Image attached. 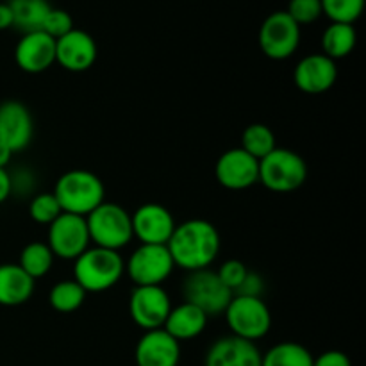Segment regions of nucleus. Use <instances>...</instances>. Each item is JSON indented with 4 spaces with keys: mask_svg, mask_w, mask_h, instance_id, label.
Listing matches in <instances>:
<instances>
[{
    "mask_svg": "<svg viewBox=\"0 0 366 366\" xmlns=\"http://www.w3.org/2000/svg\"><path fill=\"white\" fill-rule=\"evenodd\" d=\"M220 232L204 218H192L175 225L167 243L175 267L186 272L209 268L220 254Z\"/></svg>",
    "mask_w": 366,
    "mask_h": 366,
    "instance_id": "nucleus-1",
    "label": "nucleus"
},
{
    "mask_svg": "<svg viewBox=\"0 0 366 366\" xmlns=\"http://www.w3.org/2000/svg\"><path fill=\"white\" fill-rule=\"evenodd\" d=\"M54 197L63 213L88 217L93 209L106 202V188L97 174L82 168L68 170L57 179Z\"/></svg>",
    "mask_w": 366,
    "mask_h": 366,
    "instance_id": "nucleus-2",
    "label": "nucleus"
},
{
    "mask_svg": "<svg viewBox=\"0 0 366 366\" xmlns=\"http://www.w3.org/2000/svg\"><path fill=\"white\" fill-rule=\"evenodd\" d=\"M125 274L120 252L102 247H89L74 261V281L86 293H104L118 285Z\"/></svg>",
    "mask_w": 366,
    "mask_h": 366,
    "instance_id": "nucleus-3",
    "label": "nucleus"
},
{
    "mask_svg": "<svg viewBox=\"0 0 366 366\" xmlns=\"http://www.w3.org/2000/svg\"><path fill=\"white\" fill-rule=\"evenodd\" d=\"M92 243L120 252L134 239L131 213L117 202H102L86 217Z\"/></svg>",
    "mask_w": 366,
    "mask_h": 366,
    "instance_id": "nucleus-4",
    "label": "nucleus"
},
{
    "mask_svg": "<svg viewBox=\"0 0 366 366\" xmlns=\"http://www.w3.org/2000/svg\"><path fill=\"white\" fill-rule=\"evenodd\" d=\"M307 163L292 149H274L259 159V182L274 193H292L306 182Z\"/></svg>",
    "mask_w": 366,
    "mask_h": 366,
    "instance_id": "nucleus-5",
    "label": "nucleus"
},
{
    "mask_svg": "<svg viewBox=\"0 0 366 366\" xmlns=\"http://www.w3.org/2000/svg\"><path fill=\"white\" fill-rule=\"evenodd\" d=\"M224 317L231 335L247 342L256 343L272 329L270 307L267 306L263 297L232 295Z\"/></svg>",
    "mask_w": 366,
    "mask_h": 366,
    "instance_id": "nucleus-6",
    "label": "nucleus"
},
{
    "mask_svg": "<svg viewBox=\"0 0 366 366\" xmlns=\"http://www.w3.org/2000/svg\"><path fill=\"white\" fill-rule=\"evenodd\" d=\"M182 295L186 302L202 310L207 317H220L232 299V292L220 281L217 270L188 272L182 285Z\"/></svg>",
    "mask_w": 366,
    "mask_h": 366,
    "instance_id": "nucleus-7",
    "label": "nucleus"
},
{
    "mask_svg": "<svg viewBox=\"0 0 366 366\" xmlns=\"http://www.w3.org/2000/svg\"><path fill=\"white\" fill-rule=\"evenodd\" d=\"M175 263L167 245H143L125 261V274L136 286H163L174 274Z\"/></svg>",
    "mask_w": 366,
    "mask_h": 366,
    "instance_id": "nucleus-8",
    "label": "nucleus"
},
{
    "mask_svg": "<svg viewBox=\"0 0 366 366\" xmlns=\"http://www.w3.org/2000/svg\"><path fill=\"white\" fill-rule=\"evenodd\" d=\"M259 49L268 59H290L299 50L300 27L288 16L286 11H275L268 14L257 34Z\"/></svg>",
    "mask_w": 366,
    "mask_h": 366,
    "instance_id": "nucleus-9",
    "label": "nucleus"
},
{
    "mask_svg": "<svg viewBox=\"0 0 366 366\" xmlns=\"http://www.w3.org/2000/svg\"><path fill=\"white\" fill-rule=\"evenodd\" d=\"M89 232L86 217L61 213L46 232V245L52 250L54 257L64 261H75L84 250L89 249Z\"/></svg>",
    "mask_w": 366,
    "mask_h": 366,
    "instance_id": "nucleus-10",
    "label": "nucleus"
},
{
    "mask_svg": "<svg viewBox=\"0 0 366 366\" xmlns=\"http://www.w3.org/2000/svg\"><path fill=\"white\" fill-rule=\"evenodd\" d=\"M172 300L163 286H134L129 297V315L143 331L163 329Z\"/></svg>",
    "mask_w": 366,
    "mask_h": 366,
    "instance_id": "nucleus-11",
    "label": "nucleus"
},
{
    "mask_svg": "<svg viewBox=\"0 0 366 366\" xmlns=\"http://www.w3.org/2000/svg\"><path fill=\"white\" fill-rule=\"evenodd\" d=\"M218 184L231 192H243L259 182V161L247 154L242 147L229 149L214 164Z\"/></svg>",
    "mask_w": 366,
    "mask_h": 366,
    "instance_id": "nucleus-12",
    "label": "nucleus"
},
{
    "mask_svg": "<svg viewBox=\"0 0 366 366\" xmlns=\"http://www.w3.org/2000/svg\"><path fill=\"white\" fill-rule=\"evenodd\" d=\"M132 234L143 245H167L174 234L175 218L163 204L147 202L131 214Z\"/></svg>",
    "mask_w": 366,
    "mask_h": 366,
    "instance_id": "nucleus-13",
    "label": "nucleus"
},
{
    "mask_svg": "<svg viewBox=\"0 0 366 366\" xmlns=\"http://www.w3.org/2000/svg\"><path fill=\"white\" fill-rule=\"evenodd\" d=\"M34 136V120L20 100H6L0 104V145L11 152H21L27 149Z\"/></svg>",
    "mask_w": 366,
    "mask_h": 366,
    "instance_id": "nucleus-14",
    "label": "nucleus"
},
{
    "mask_svg": "<svg viewBox=\"0 0 366 366\" xmlns=\"http://www.w3.org/2000/svg\"><path fill=\"white\" fill-rule=\"evenodd\" d=\"M338 81V64L324 54H310L297 63L293 82L306 95H322Z\"/></svg>",
    "mask_w": 366,
    "mask_h": 366,
    "instance_id": "nucleus-15",
    "label": "nucleus"
},
{
    "mask_svg": "<svg viewBox=\"0 0 366 366\" xmlns=\"http://www.w3.org/2000/svg\"><path fill=\"white\" fill-rule=\"evenodd\" d=\"M99 49L92 34L81 29H71L68 34L56 39V63L74 74L89 70L95 64Z\"/></svg>",
    "mask_w": 366,
    "mask_h": 366,
    "instance_id": "nucleus-16",
    "label": "nucleus"
},
{
    "mask_svg": "<svg viewBox=\"0 0 366 366\" xmlns=\"http://www.w3.org/2000/svg\"><path fill=\"white\" fill-rule=\"evenodd\" d=\"M14 61L25 74H43L56 63V39L43 31L27 32L16 43Z\"/></svg>",
    "mask_w": 366,
    "mask_h": 366,
    "instance_id": "nucleus-17",
    "label": "nucleus"
},
{
    "mask_svg": "<svg viewBox=\"0 0 366 366\" xmlns=\"http://www.w3.org/2000/svg\"><path fill=\"white\" fill-rule=\"evenodd\" d=\"M136 366H179L181 343L164 329L145 331L134 349Z\"/></svg>",
    "mask_w": 366,
    "mask_h": 366,
    "instance_id": "nucleus-18",
    "label": "nucleus"
},
{
    "mask_svg": "<svg viewBox=\"0 0 366 366\" xmlns=\"http://www.w3.org/2000/svg\"><path fill=\"white\" fill-rule=\"evenodd\" d=\"M261 350L254 342L222 336L207 349L204 366H261Z\"/></svg>",
    "mask_w": 366,
    "mask_h": 366,
    "instance_id": "nucleus-19",
    "label": "nucleus"
},
{
    "mask_svg": "<svg viewBox=\"0 0 366 366\" xmlns=\"http://www.w3.org/2000/svg\"><path fill=\"white\" fill-rule=\"evenodd\" d=\"M207 320H209V317L202 310L184 300L179 306H172L163 329L172 338L181 343L199 338L206 331Z\"/></svg>",
    "mask_w": 366,
    "mask_h": 366,
    "instance_id": "nucleus-20",
    "label": "nucleus"
},
{
    "mask_svg": "<svg viewBox=\"0 0 366 366\" xmlns=\"http://www.w3.org/2000/svg\"><path fill=\"white\" fill-rule=\"evenodd\" d=\"M34 282L18 263L0 264V306L16 307L29 302L34 293Z\"/></svg>",
    "mask_w": 366,
    "mask_h": 366,
    "instance_id": "nucleus-21",
    "label": "nucleus"
},
{
    "mask_svg": "<svg viewBox=\"0 0 366 366\" xmlns=\"http://www.w3.org/2000/svg\"><path fill=\"white\" fill-rule=\"evenodd\" d=\"M7 6L13 13V27L24 34L41 31L43 20L52 7L49 0H9Z\"/></svg>",
    "mask_w": 366,
    "mask_h": 366,
    "instance_id": "nucleus-22",
    "label": "nucleus"
},
{
    "mask_svg": "<svg viewBox=\"0 0 366 366\" xmlns=\"http://www.w3.org/2000/svg\"><path fill=\"white\" fill-rule=\"evenodd\" d=\"M357 32L350 24H331L322 34V50L324 56L332 61L350 56L356 49Z\"/></svg>",
    "mask_w": 366,
    "mask_h": 366,
    "instance_id": "nucleus-23",
    "label": "nucleus"
},
{
    "mask_svg": "<svg viewBox=\"0 0 366 366\" xmlns=\"http://www.w3.org/2000/svg\"><path fill=\"white\" fill-rule=\"evenodd\" d=\"M313 354L297 342H281L261 356V366H313Z\"/></svg>",
    "mask_w": 366,
    "mask_h": 366,
    "instance_id": "nucleus-24",
    "label": "nucleus"
},
{
    "mask_svg": "<svg viewBox=\"0 0 366 366\" xmlns=\"http://www.w3.org/2000/svg\"><path fill=\"white\" fill-rule=\"evenodd\" d=\"M54 257L52 250L46 245V242H31L21 249L20 257H18V264L21 270L32 279H41L52 270L54 267Z\"/></svg>",
    "mask_w": 366,
    "mask_h": 366,
    "instance_id": "nucleus-25",
    "label": "nucleus"
},
{
    "mask_svg": "<svg viewBox=\"0 0 366 366\" xmlns=\"http://www.w3.org/2000/svg\"><path fill=\"white\" fill-rule=\"evenodd\" d=\"M88 293L74 281V279H64L56 282L49 293V304L57 313H74L84 304Z\"/></svg>",
    "mask_w": 366,
    "mask_h": 366,
    "instance_id": "nucleus-26",
    "label": "nucleus"
},
{
    "mask_svg": "<svg viewBox=\"0 0 366 366\" xmlns=\"http://www.w3.org/2000/svg\"><path fill=\"white\" fill-rule=\"evenodd\" d=\"M242 149L257 161L263 159L272 150L277 149L274 131L264 124L247 125L242 134Z\"/></svg>",
    "mask_w": 366,
    "mask_h": 366,
    "instance_id": "nucleus-27",
    "label": "nucleus"
},
{
    "mask_svg": "<svg viewBox=\"0 0 366 366\" xmlns=\"http://www.w3.org/2000/svg\"><path fill=\"white\" fill-rule=\"evenodd\" d=\"M322 13L331 20V24H350L363 14L365 0H320Z\"/></svg>",
    "mask_w": 366,
    "mask_h": 366,
    "instance_id": "nucleus-28",
    "label": "nucleus"
},
{
    "mask_svg": "<svg viewBox=\"0 0 366 366\" xmlns=\"http://www.w3.org/2000/svg\"><path fill=\"white\" fill-rule=\"evenodd\" d=\"M61 213H63V209H61L59 202H57L52 192L38 193L29 202V214H31V218L36 224H41L49 227Z\"/></svg>",
    "mask_w": 366,
    "mask_h": 366,
    "instance_id": "nucleus-29",
    "label": "nucleus"
},
{
    "mask_svg": "<svg viewBox=\"0 0 366 366\" xmlns=\"http://www.w3.org/2000/svg\"><path fill=\"white\" fill-rule=\"evenodd\" d=\"M286 13L299 27L315 24L324 14L320 0H290Z\"/></svg>",
    "mask_w": 366,
    "mask_h": 366,
    "instance_id": "nucleus-30",
    "label": "nucleus"
},
{
    "mask_svg": "<svg viewBox=\"0 0 366 366\" xmlns=\"http://www.w3.org/2000/svg\"><path fill=\"white\" fill-rule=\"evenodd\" d=\"M74 27V20H71L70 13L64 9H57V7H50L49 14L45 16L41 25V31L49 34L50 38L59 39L61 36L68 34Z\"/></svg>",
    "mask_w": 366,
    "mask_h": 366,
    "instance_id": "nucleus-31",
    "label": "nucleus"
},
{
    "mask_svg": "<svg viewBox=\"0 0 366 366\" xmlns=\"http://www.w3.org/2000/svg\"><path fill=\"white\" fill-rule=\"evenodd\" d=\"M217 274L218 277H220V281L224 282V285L231 290L232 295H234L239 290V286L243 285V281H245L247 274H249V268H247L242 261L227 259L225 263H222V267L218 268Z\"/></svg>",
    "mask_w": 366,
    "mask_h": 366,
    "instance_id": "nucleus-32",
    "label": "nucleus"
},
{
    "mask_svg": "<svg viewBox=\"0 0 366 366\" xmlns=\"http://www.w3.org/2000/svg\"><path fill=\"white\" fill-rule=\"evenodd\" d=\"M263 292H264V281L261 279V275L256 274V272L249 270L245 281H243V285L239 286V290L234 293V295L261 297V295H263Z\"/></svg>",
    "mask_w": 366,
    "mask_h": 366,
    "instance_id": "nucleus-33",
    "label": "nucleus"
},
{
    "mask_svg": "<svg viewBox=\"0 0 366 366\" xmlns=\"http://www.w3.org/2000/svg\"><path fill=\"white\" fill-rule=\"evenodd\" d=\"M313 366H352L350 357L342 350H325L313 357Z\"/></svg>",
    "mask_w": 366,
    "mask_h": 366,
    "instance_id": "nucleus-34",
    "label": "nucleus"
},
{
    "mask_svg": "<svg viewBox=\"0 0 366 366\" xmlns=\"http://www.w3.org/2000/svg\"><path fill=\"white\" fill-rule=\"evenodd\" d=\"M13 195V184H11V174L7 168H0V204L6 202Z\"/></svg>",
    "mask_w": 366,
    "mask_h": 366,
    "instance_id": "nucleus-35",
    "label": "nucleus"
},
{
    "mask_svg": "<svg viewBox=\"0 0 366 366\" xmlns=\"http://www.w3.org/2000/svg\"><path fill=\"white\" fill-rule=\"evenodd\" d=\"M13 27V13H11L7 2H0V31Z\"/></svg>",
    "mask_w": 366,
    "mask_h": 366,
    "instance_id": "nucleus-36",
    "label": "nucleus"
},
{
    "mask_svg": "<svg viewBox=\"0 0 366 366\" xmlns=\"http://www.w3.org/2000/svg\"><path fill=\"white\" fill-rule=\"evenodd\" d=\"M11 157H13V152L7 147L0 145V168H7V164L11 163Z\"/></svg>",
    "mask_w": 366,
    "mask_h": 366,
    "instance_id": "nucleus-37",
    "label": "nucleus"
}]
</instances>
